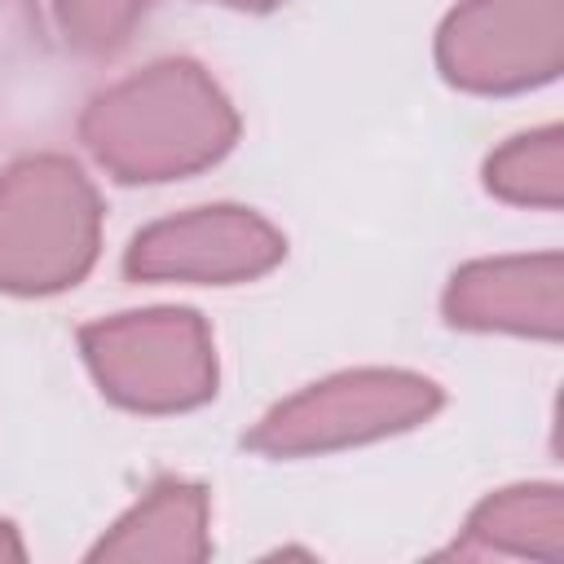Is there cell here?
I'll return each instance as SVG.
<instances>
[{"mask_svg": "<svg viewBox=\"0 0 564 564\" xmlns=\"http://www.w3.org/2000/svg\"><path fill=\"white\" fill-rule=\"evenodd\" d=\"M79 137L115 181L154 185L225 159L238 115L198 62L163 57L97 93L79 115Z\"/></svg>", "mask_w": 564, "mask_h": 564, "instance_id": "cell-1", "label": "cell"}, {"mask_svg": "<svg viewBox=\"0 0 564 564\" xmlns=\"http://www.w3.org/2000/svg\"><path fill=\"white\" fill-rule=\"evenodd\" d=\"M101 247V198L66 154H26L0 172V291L75 286Z\"/></svg>", "mask_w": 564, "mask_h": 564, "instance_id": "cell-2", "label": "cell"}, {"mask_svg": "<svg viewBox=\"0 0 564 564\" xmlns=\"http://www.w3.org/2000/svg\"><path fill=\"white\" fill-rule=\"evenodd\" d=\"M79 352L97 388L141 414H176L212 401L216 348L212 330L194 308H145L88 322Z\"/></svg>", "mask_w": 564, "mask_h": 564, "instance_id": "cell-3", "label": "cell"}, {"mask_svg": "<svg viewBox=\"0 0 564 564\" xmlns=\"http://www.w3.org/2000/svg\"><path fill=\"white\" fill-rule=\"evenodd\" d=\"M441 410V388L414 370H344L278 401L242 445L269 458L330 454L419 427Z\"/></svg>", "mask_w": 564, "mask_h": 564, "instance_id": "cell-4", "label": "cell"}, {"mask_svg": "<svg viewBox=\"0 0 564 564\" xmlns=\"http://www.w3.org/2000/svg\"><path fill=\"white\" fill-rule=\"evenodd\" d=\"M436 66L463 93H520L564 66V0H463L436 31Z\"/></svg>", "mask_w": 564, "mask_h": 564, "instance_id": "cell-5", "label": "cell"}, {"mask_svg": "<svg viewBox=\"0 0 564 564\" xmlns=\"http://www.w3.org/2000/svg\"><path fill=\"white\" fill-rule=\"evenodd\" d=\"M282 256L286 238L264 216L234 203H216L145 225L128 242L123 273L132 282L229 286L269 273L273 264H282Z\"/></svg>", "mask_w": 564, "mask_h": 564, "instance_id": "cell-6", "label": "cell"}, {"mask_svg": "<svg viewBox=\"0 0 564 564\" xmlns=\"http://www.w3.org/2000/svg\"><path fill=\"white\" fill-rule=\"evenodd\" d=\"M564 260L542 256H494L463 264L445 286V322L458 330H507L533 339H560L564 330Z\"/></svg>", "mask_w": 564, "mask_h": 564, "instance_id": "cell-7", "label": "cell"}, {"mask_svg": "<svg viewBox=\"0 0 564 564\" xmlns=\"http://www.w3.org/2000/svg\"><path fill=\"white\" fill-rule=\"evenodd\" d=\"M207 555H212L207 489L194 485V480H176V476L159 480L88 551V560H110V564H137V560L189 564V560H207Z\"/></svg>", "mask_w": 564, "mask_h": 564, "instance_id": "cell-8", "label": "cell"}, {"mask_svg": "<svg viewBox=\"0 0 564 564\" xmlns=\"http://www.w3.org/2000/svg\"><path fill=\"white\" fill-rule=\"evenodd\" d=\"M449 555H520L564 560V494L560 485H511L489 494L463 524Z\"/></svg>", "mask_w": 564, "mask_h": 564, "instance_id": "cell-9", "label": "cell"}, {"mask_svg": "<svg viewBox=\"0 0 564 564\" xmlns=\"http://www.w3.org/2000/svg\"><path fill=\"white\" fill-rule=\"evenodd\" d=\"M485 189L502 203L555 212L564 203V128L546 123L498 145L485 159Z\"/></svg>", "mask_w": 564, "mask_h": 564, "instance_id": "cell-10", "label": "cell"}, {"mask_svg": "<svg viewBox=\"0 0 564 564\" xmlns=\"http://www.w3.org/2000/svg\"><path fill=\"white\" fill-rule=\"evenodd\" d=\"M154 0H53L57 31L75 53H110L150 13Z\"/></svg>", "mask_w": 564, "mask_h": 564, "instance_id": "cell-11", "label": "cell"}, {"mask_svg": "<svg viewBox=\"0 0 564 564\" xmlns=\"http://www.w3.org/2000/svg\"><path fill=\"white\" fill-rule=\"evenodd\" d=\"M44 53L35 0H0V84Z\"/></svg>", "mask_w": 564, "mask_h": 564, "instance_id": "cell-12", "label": "cell"}, {"mask_svg": "<svg viewBox=\"0 0 564 564\" xmlns=\"http://www.w3.org/2000/svg\"><path fill=\"white\" fill-rule=\"evenodd\" d=\"M0 560H26V546H22V538H18V529L9 524V520H0Z\"/></svg>", "mask_w": 564, "mask_h": 564, "instance_id": "cell-13", "label": "cell"}, {"mask_svg": "<svg viewBox=\"0 0 564 564\" xmlns=\"http://www.w3.org/2000/svg\"><path fill=\"white\" fill-rule=\"evenodd\" d=\"M212 4H225V9H247V13H264V9H273V4H282V0H212Z\"/></svg>", "mask_w": 564, "mask_h": 564, "instance_id": "cell-14", "label": "cell"}]
</instances>
